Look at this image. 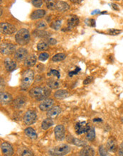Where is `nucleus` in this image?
Returning <instances> with one entry per match:
<instances>
[{
	"instance_id": "nucleus-47",
	"label": "nucleus",
	"mask_w": 123,
	"mask_h": 156,
	"mask_svg": "<svg viewBox=\"0 0 123 156\" xmlns=\"http://www.w3.org/2000/svg\"><path fill=\"white\" fill-rule=\"evenodd\" d=\"M100 14V11L95 10L93 11V12H92V14Z\"/></svg>"
},
{
	"instance_id": "nucleus-39",
	"label": "nucleus",
	"mask_w": 123,
	"mask_h": 156,
	"mask_svg": "<svg viewBox=\"0 0 123 156\" xmlns=\"http://www.w3.org/2000/svg\"><path fill=\"white\" fill-rule=\"evenodd\" d=\"M21 155H33V152L27 148H25L21 152Z\"/></svg>"
},
{
	"instance_id": "nucleus-9",
	"label": "nucleus",
	"mask_w": 123,
	"mask_h": 156,
	"mask_svg": "<svg viewBox=\"0 0 123 156\" xmlns=\"http://www.w3.org/2000/svg\"><path fill=\"white\" fill-rule=\"evenodd\" d=\"M65 127L63 125H58L54 129V134L58 141H62L65 138Z\"/></svg>"
},
{
	"instance_id": "nucleus-5",
	"label": "nucleus",
	"mask_w": 123,
	"mask_h": 156,
	"mask_svg": "<svg viewBox=\"0 0 123 156\" xmlns=\"http://www.w3.org/2000/svg\"><path fill=\"white\" fill-rule=\"evenodd\" d=\"M23 119H24V122L26 125H31V124L35 123L36 121L37 115L34 111L30 110V111H26Z\"/></svg>"
},
{
	"instance_id": "nucleus-30",
	"label": "nucleus",
	"mask_w": 123,
	"mask_h": 156,
	"mask_svg": "<svg viewBox=\"0 0 123 156\" xmlns=\"http://www.w3.org/2000/svg\"><path fill=\"white\" fill-rule=\"evenodd\" d=\"M66 57V56L64 53H58V54L55 55L53 57L52 60L54 62H59L65 59Z\"/></svg>"
},
{
	"instance_id": "nucleus-21",
	"label": "nucleus",
	"mask_w": 123,
	"mask_h": 156,
	"mask_svg": "<svg viewBox=\"0 0 123 156\" xmlns=\"http://www.w3.org/2000/svg\"><path fill=\"white\" fill-rule=\"evenodd\" d=\"M68 96V92L66 90H58V91H56L54 93V97L58 99L66 98Z\"/></svg>"
},
{
	"instance_id": "nucleus-28",
	"label": "nucleus",
	"mask_w": 123,
	"mask_h": 156,
	"mask_svg": "<svg viewBox=\"0 0 123 156\" xmlns=\"http://www.w3.org/2000/svg\"><path fill=\"white\" fill-rule=\"evenodd\" d=\"M46 6L49 9L53 10L56 8V0H45Z\"/></svg>"
},
{
	"instance_id": "nucleus-36",
	"label": "nucleus",
	"mask_w": 123,
	"mask_h": 156,
	"mask_svg": "<svg viewBox=\"0 0 123 156\" xmlns=\"http://www.w3.org/2000/svg\"><path fill=\"white\" fill-rule=\"evenodd\" d=\"M32 4L35 7H41L42 6V0H31Z\"/></svg>"
},
{
	"instance_id": "nucleus-15",
	"label": "nucleus",
	"mask_w": 123,
	"mask_h": 156,
	"mask_svg": "<svg viewBox=\"0 0 123 156\" xmlns=\"http://www.w3.org/2000/svg\"><path fill=\"white\" fill-rule=\"evenodd\" d=\"M107 148H108V150H110V151L111 152H115L117 151V145L115 138H110V139L108 140V142H107Z\"/></svg>"
},
{
	"instance_id": "nucleus-44",
	"label": "nucleus",
	"mask_w": 123,
	"mask_h": 156,
	"mask_svg": "<svg viewBox=\"0 0 123 156\" xmlns=\"http://www.w3.org/2000/svg\"><path fill=\"white\" fill-rule=\"evenodd\" d=\"M118 153L120 155L123 156V142L120 145V147H119V150H118Z\"/></svg>"
},
{
	"instance_id": "nucleus-17",
	"label": "nucleus",
	"mask_w": 123,
	"mask_h": 156,
	"mask_svg": "<svg viewBox=\"0 0 123 156\" xmlns=\"http://www.w3.org/2000/svg\"><path fill=\"white\" fill-rule=\"evenodd\" d=\"M80 155L83 156H92L95 155V150L90 146H87L83 148L80 152Z\"/></svg>"
},
{
	"instance_id": "nucleus-33",
	"label": "nucleus",
	"mask_w": 123,
	"mask_h": 156,
	"mask_svg": "<svg viewBox=\"0 0 123 156\" xmlns=\"http://www.w3.org/2000/svg\"><path fill=\"white\" fill-rule=\"evenodd\" d=\"M25 102H26V101L24 100L23 98H19L17 99V100H16L15 103H14V104H15V106H17V107L19 108L21 107V106H23L24 104H25Z\"/></svg>"
},
{
	"instance_id": "nucleus-48",
	"label": "nucleus",
	"mask_w": 123,
	"mask_h": 156,
	"mask_svg": "<svg viewBox=\"0 0 123 156\" xmlns=\"http://www.w3.org/2000/svg\"><path fill=\"white\" fill-rule=\"evenodd\" d=\"M113 7L114 9H115V10L118 9V8H117V5H116V4H113Z\"/></svg>"
},
{
	"instance_id": "nucleus-2",
	"label": "nucleus",
	"mask_w": 123,
	"mask_h": 156,
	"mask_svg": "<svg viewBox=\"0 0 123 156\" xmlns=\"http://www.w3.org/2000/svg\"><path fill=\"white\" fill-rule=\"evenodd\" d=\"M15 40L16 42L19 45H26L30 40L29 32L26 28H22V29L19 30L15 35Z\"/></svg>"
},
{
	"instance_id": "nucleus-14",
	"label": "nucleus",
	"mask_w": 123,
	"mask_h": 156,
	"mask_svg": "<svg viewBox=\"0 0 123 156\" xmlns=\"http://www.w3.org/2000/svg\"><path fill=\"white\" fill-rule=\"evenodd\" d=\"M12 100V97L10 94L7 92H1L0 94V102L2 105H6V104H9Z\"/></svg>"
},
{
	"instance_id": "nucleus-20",
	"label": "nucleus",
	"mask_w": 123,
	"mask_h": 156,
	"mask_svg": "<svg viewBox=\"0 0 123 156\" xmlns=\"http://www.w3.org/2000/svg\"><path fill=\"white\" fill-rule=\"evenodd\" d=\"M56 9L58 11V12H65V11L68 9L69 5L66 2H64V1H57Z\"/></svg>"
},
{
	"instance_id": "nucleus-50",
	"label": "nucleus",
	"mask_w": 123,
	"mask_h": 156,
	"mask_svg": "<svg viewBox=\"0 0 123 156\" xmlns=\"http://www.w3.org/2000/svg\"><path fill=\"white\" fill-rule=\"evenodd\" d=\"M2 15V9L1 8V16Z\"/></svg>"
},
{
	"instance_id": "nucleus-22",
	"label": "nucleus",
	"mask_w": 123,
	"mask_h": 156,
	"mask_svg": "<svg viewBox=\"0 0 123 156\" xmlns=\"http://www.w3.org/2000/svg\"><path fill=\"white\" fill-rule=\"evenodd\" d=\"M24 132L25 134H26L28 138H31V139H35V138H37V134L36 133L34 129H32L31 127H28L27 129H25Z\"/></svg>"
},
{
	"instance_id": "nucleus-31",
	"label": "nucleus",
	"mask_w": 123,
	"mask_h": 156,
	"mask_svg": "<svg viewBox=\"0 0 123 156\" xmlns=\"http://www.w3.org/2000/svg\"><path fill=\"white\" fill-rule=\"evenodd\" d=\"M71 143H74V145H78V146H85V145H86V143L84 141H81V140L77 139V138H73V141H71Z\"/></svg>"
},
{
	"instance_id": "nucleus-12",
	"label": "nucleus",
	"mask_w": 123,
	"mask_h": 156,
	"mask_svg": "<svg viewBox=\"0 0 123 156\" xmlns=\"http://www.w3.org/2000/svg\"><path fill=\"white\" fill-rule=\"evenodd\" d=\"M60 113H61V109H60V106H55L51 108L48 111L47 116L51 118H55L58 116H59Z\"/></svg>"
},
{
	"instance_id": "nucleus-8",
	"label": "nucleus",
	"mask_w": 123,
	"mask_h": 156,
	"mask_svg": "<svg viewBox=\"0 0 123 156\" xmlns=\"http://www.w3.org/2000/svg\"><path fill=\"white\" fill-rule=\"evenodd\" d=\"M1 53L4 55H11L15 51V46L12 43H1Z\"/></svg>"
},
{
	"instance_id": "nucleus-11",
	"label": "nucleus",
	"mask_w": 123,
	"mask_h": 156,
	"mask_svg": "<svg viewBox=\"0 0 123 156\" xmlns=\"http://www.w3.org/2000/svg\"><path fill=\"white\" fill-rule=\"evenodd\" d=\"M1 151H2L3 154L4 155L9 156L13 155L14 153L13 148H12V146L9 144V143H6V142L2 143L1 145Z\"/></svg>"
},
{
	"instance_id": "nucleus-41",
	"label": "nucleus",
	"mask_w": 123,
	"mask_h": 156,
	"mask_svg": "<svg viewBox=\"0 0 123 156\" xmlns=\"http://www.w3.org/2000/svg\"><path fill=\"white\" fill-rule=\"evenodd\" d=\"M51 74H52L53 75L56 76V77H57V78H60V73L58 70H51V72H50L49 73H48V75H51Z\"/></svg>"
},
{
	"instance_id": "nucleus-4",
	"label": "nucleus",
	"mask_w": 123,
	"mask_h": 156,
	"mask_svg": "<svg viewBox=\"0 0 123 156\" xmlns=\"http://www.w3.org/2000/svg\"><path fill=\"white\" fill-rule=\"evenodd\" d=\"M71 151V148L66 144H61L50 149L49 154L51 155H66Z\"/></svg>"
},
{
	"instance_id": "nucleus-32",
	"label": "nucleus",
	"mask_w": 123,
	"mask_h": 156,
	"mask_svg": "<svg viewBox=\"0 0 123 156\" xmlns=\"http://www.w3.org/2000/svg\"><path fill=\"white\" fill-rule=\"evenodd\" d=\"M60 26H61V21L56 20L51 24V27L55 30H58L60 28Z\"/></svg>"
},
{
	"instance_id": "nucleus-25",
	"label": "nucleus",
	"mask_w": 123,
	"mask_h": 156,
	"mask_svg": "<svg viewBox=\"0 0 123 156\" xmlns=\"http://www.w3.org/2000/svg\"><path fill=\"white\" fill-rule=\"evenodd\" d=\"M53 125V120L51 119V118H46V119H45L42 122L41 128L44 129V130H47V129H49L50 127L52 126Z\"/></svg>"
},
{
	"instance_id": "nucleus-45",
	"label": "nucleus",
	"mask_w": 123,
	"mask_h": 156,
	"mask_svg": "<svg viewBox=\"0 0 123 156\" xmlns=\"http://www.w3.org/2000/svg\"><path fill=\"white\" fill-rule=\"evenodd\" d=\"M49 43L50 45H54L56 43V40L53 38H50L49 39Z\"/></svg>"
},
{
	"instance_id": "nucleus-13",
	"label": "nucleus",
	"mask_w": 123,
	"mask_h": 156,
	"mask_svg": "<svg viewBox=\"0 0 123 156\" xmlns=\"http://www.w3.org/2000/svg\"><path fill=\"white\" fill-rule=\"evenodd\" d=\"M54 104V101L51 99H47L46 100H44L42 103H41L40 105H39V108L41 111H47L49 110L52 107V106Z\"/></svg>"
},
{
	"instance_id": "nucleus-24",
	"label": "nucleus",
	"mask_w": 123,
	"mask_h": 156,
	"mask_svg": "<svg viewBox=\"0 0 123 156\" xmlns=\"http://www.w3.org/2000/svg\"><path fill=\"white\" fill-rule=\"evenodd\" d=\"M47 85L51 89H57L59 87L60 82H58V80H57V79L51 78V79H49V80L47 81Z\"/></svg>"
},
{
	"instance_id": "nucleus-37",
	"label": "nucleus",
	"mask_w": 123,
	"mask_h": 156,
	"mask_svg": "<svg viewBox=\"0 0 123 156\" xmlns=\"http://www.w3.org/2000/svg\"><path fill=\"white\" fill-rule=\"evenodd\" d=\"M99 152H100V155H102V156L108 155V152H107V150H106V148H104V146H103V145H100V146Z\"/></svg>"
},
{
	"instance_id": "nucleus-27",
	"label": "nucleus",
	"mask_w": 123,
	"mask_h": 156,
	"mask_svg": "<svg viewBox=\"0 0 123 156\" xmlns=\"http://www.w3.org/2000/svg\"><path fill=\"white\" fill-rule=\"evenodd\" d=\"M49 43H48L45 40H41L37 45V49L39 51H46V50L49 48Z\"/></svg>"
},
{
	"instance_id": "nucleus-19",
	"label": "nucleus",
	"mask_w": 123,
	"mask_h": 156,
	"mask_svg": "<svg viewBox=\"0 0 123 156\" xmlns=\"http://www.w3.org/2000/svg\"><path fill=\"white\" fill-rule=\"evenodd\" d=\"M36 63V58L33 55H31L25 59L24 65L26 67H33Z\"/></svg>"
},
{
	"instance_id": "nucleus-26",
	"label": "nucleus",
	"mask_w": 123,
	"mask_h": 156,
	"mask_svg": "<svg viewBox=\"0 0 123 156\" xmlns=\"http://www.w3.org/2000/svg\"><path fill=\"white\" fill-rule=\"evenodd\" d=\"M33 35L37 37H39V38H47V37H49L50 35L49 33L41 29L36 30V31H33Z\"/></svg>"
},
{
	"instance_id": "nucleus-3",
	"label": "nucleus",
	"mask_w": 123,
	"mask_h": 156,
	"mask_svg": "<svg viewBox=\"0 0 123 156\" xmlns=\"http://www.w3.org/2000/svg\"><path fill=\"white\" fill-rule=\"evenodd\" d=\"M33 77H34V74H33V71L31 70L25 71L22 75L21 88L22 90H26L33 82Z\"/></svg>"
},
{
	"instance_id": "nucleus-10",
	"label": "nucleus",
	"mask_w": 123,
	"mask_h": 156,
	"mask_svg": "<svg viewBox=\"0 0 123 156\" xmlns=\"http://www.w3.org/2000/svg\"><path fill=\"white\" fill-rule=\"evenodd\" d=\"M27 51H26V49L21 48H19L15 52L14 58H15V59L18 60V61H22V60H25L27 58Z\"/></svg>"
},
{
	"instance_id": "nucleus-49",
	"label": "nucleus",
	"mask_w": 123,
	"mask_h": 156,
	"mask_svg": "<svg viewBox=\"0 0 123 156\" xmlns=\"http://www.w3.org/2000/svg\"><path fill=\"white\" fill-rule=\"evenodd\" d=\"M93 121H102V119H100V118H95V119H93Z\"/></svg>"
},
{
	"instance_id": "nucleus-40",
	"label": "nucleus",
	"mask_w": 123,
	"mask_h": 156,
	"mask_svg": "<svg viewBox=\"0 0 123 156\" xmlns=\"http://www.w3.org/2000/svg\"><path fill=\"white\" fill-rule=\"evenodd\" d=\"M121 30H117V29H110L108 32H109V34L112 35H116L120 34L121 33Z\"/></svg>"
},
{
	"instance_id": "nucleus-46",
	"label": "nucleus",
	"mask_w": 123,
	"mask_h": 156,
	"mask_svg": "<svg viewBox=\"0 0 123 156\" xmlns=\"http://www.w3.org/2000/svg\"><path fill=\"white\" fill-rule=\"evenodd\" d=\"M72 2L74 3H76V4H78V3H81L83 0H71Z\"/></svg>"
},
{
	"instance_id": "nucleus-16",
	"label": "nucleus",
	"mask_w": 123,
	"mask_h": 156,
	"mask_svg": "<svg viewBox=\"0 0 123 156\" xmlns=\"http://www.w3.org/2000/svg\"><path fill=\"white\" fill-rule=\"evenodd\" d=\"M4 66L7 71L12 72V71L15 70L17 65H16V63H14V61H13L12 60L9 59V58H7V59L4 60Z\"/></svg>"
},
{
	"instance_id": "nucleus-34",
	"label": "nucleus",
	"mask_w": 123,
	"mask_h": 156,
	"mask_svg": "<svg viewBox=\"0 0 123 156\" xmlns=\"http://www.w3.org/2000/svg\"><path fill=\"white\" fill-rule=\"evenodd\" d=\"M36 26V27L38 28L39 29L42 30V29H44V28H46V26H47V25H46V23L45 22V21H39V22H37V24Z\"/></svg>"
},
{
	"instance_id": "nucleus-7",
	"label": "nucleus",
	"mask_w": 123,
	"mask_h": 156,
	"mask_svg": "<svg viewBox=\"0 0 123 156\" xmlns=\"http://www.w3.org/2000/svg\"><path fill=\"white\" fill-rule=\"evenodd\" d=\"M90 125L89 124L85 121H80L78 122L75 126V130H76V134L78 135H81L85 133L88 132L89 129H90Z\"/></svg>"
},
{
	"instance_id": "nucleus-1",
	"label": "nucleus",
	"mask_w": 123,
	"mask_h": 156,
	"mask_svg": "<svg viewBox=\"0 0 123 156\" xmlns=\"http://www.w3.org/2000/svg\"><path fill=\"white\" fill-rule=\"evenodd\" d=\"M50 95H51V90L47 87H36L31 89L29 92V95L38 101L47 98Z\"/></svg>"
},
{
	"instance_id": "nucleus-29",
	"label": "nucleus",
	"mask_w": 123,
	"mask_h": 156,
	"mask_svg": "<svg viewBox=\"0 0 123 156\" xmlns=\"http://www.w3.org/2000/svg\"><path fill=\"white\" fill-rule=\"evenodd\" d=\"M95 137V129L93 127H90L88 131V134H87V139L88 141H92L94 140V138Z\"/></svg>"
},
{
	"instance_id": "nucleus-35",
	"label": "nucleus",
	"mask_w": 123,
	"mask_h": 156,
	"mask_svg": "<svg viewBox=\"0 0 123 156\" xmlns=\"http://www.w3.org/2000/svg\"><path fill=\"white\" fill-rule=\"evenodd\" d=\"M49 54L46 53H42L39 55V59L41 60V61H45L46 60H47L49 58Z\"/></svg>"
},
{
	"instance_id": "nucleus-6",
	"label": "nucleus",
	"mask_w": 123,
	"mask_h": 156,
	"mask_svg": "<svg viewBox=\"0 0 123 156\" xmlns=\"http://www.w3.org/2000/svg\"><path fill=\"white\" fill-rule=\"evenodd\" d=\"M0 31L4 35H11L16 31V28L12 24L2 22L0 24Z\"/></svg>"
},
{
	"instance_id": "nucleus-43",
	"label": "nucleus",
	"mask_w": 123,
	"mask_h": 156,
	"mask_svg": "<svg viewBox=\"0 0 123 156\" xmlns=\"http://www.w3.org/2000/svg\"><path fill=\"white\" fill-rule=\"evenodd\" d=\"M92 79H93V78H92V77H87L86 79H85V80H84V82H83V83H84V84H88V83L91 82L92 81Z\"/></svg>"
},
{
	"instance_id": "nucleus-38",
	"label": "nucleus",
	"mask_w": 123,
	"mask_h": 156,
	"mask_svg": "<svg viewBox=\"0 0 123 156\" xmlns=\"http://www.w3.org/2000/svg\"><path fill=\"white\" fill-rule=\"evenodd\" d=\"M85 23H86V24L88 25V26H91V27H95V21L94 20V19H86V20H85Z\"/></svg>"
},
{
	"instance_id": "nucleus-18",
	"label": "nucleus",
	"mask_w": 123,
	"mask_h": 156,
	"mask_svg": "<svg viewBox=\"0 0 123 156\" xmlns=\"http://www.w3.org/2000/svg\"><path fill=\"white\" fill-rule=\"evenodd\" d=\"M46 12L44 10L39 9V10H36L31 14V19L33 20H36V19H41L45 16Z\"/></svg>"
},
{
	"instance_id": "nucleus-23",
	"label": "nucleus",
	"mask_w": 123,
	"mask_h": 156,
	"mask_svg": "<svg viewBox=\"0 0 123 156\" xmlns=\"http://www.w3.org/2000/svg\"><path fill=\"white\" fill-rule=\"evenodd\" d=\"M79 24V19L76 17H71L70 19L68 20V28H72L76 26Z\"/></svg>"
},
{
	"instance_id": "nucleus-42",
	"label": "nucleus",
	"mask_w": 123,
	"mask_h": 156,
	"mask_svg": "<svg viewBox=\"0 0 123 156\" xmlns=\"http://www.w3.org/2000/svg\"><path fill=\"white\" fill-rule=\"evenodd\" d=\"M80 70H81V68H80V67H76V69L74 71H72V72H69V76H70V77H72V76L74 75V74H78V72H79Z\"/></svg>"
}]
</instances>
